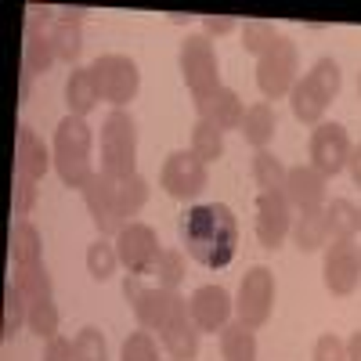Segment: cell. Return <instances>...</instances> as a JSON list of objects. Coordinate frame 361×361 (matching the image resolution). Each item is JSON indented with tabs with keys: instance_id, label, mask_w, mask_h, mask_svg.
Instances as JSON below:
<instances>
[{
	"instance_id": "cell-5",
	"label": "cell",
	"mask_w": 361,
	"mask_h": 361,
	"mask_svg": "<svg viewBox=\"0 0 361 361\" xmlns=\"http://www.w3.org/2000/svg\"><path fill=\"white\" fill-rule=\"evenodd\" d=\"M180 76H185L188 90L195 105L214 98L221 90V66H217V51H214V40H209L206 33H188L185 40H180Z\"/></svg>"
},
{
	"instance_id": "cell-8",
	"label": "cell",
	"mask_w": 361,
	"mask_h": 361,
	"mask_svg": "<svg viewBox=\"0 0 361 361\" xmlns=\"http://www.w3.org/2000/svg\"><path fill=\"white\" fill-rule=\"evenodd\" d=\"M102 90V102H112L116 109H123L127 102L137 98L141 90V69L130 54H98L90 66Z\"/></svg>"
},
{
	"instance_id": "cell-38",
	"label": "cell",
	"mask_w": 361,
	"mask_h": 361,
	"mask_svg": "<svg viewBox=\"0 0 361 361\" xmlns=\"http://www.w3.org/2000/svg\"><path fill=\"white\" fill-rule=\"evenodd\" d=\"M119 361H159V347H156L152 333H148V329L130 333L123 340V347H119Z\"/></svg>"
},
{
	"instance_id": "cell-46",
	"label": "cell",
	"mask_w": 361,
	"mask_h": 361,
	"mask_svg": "<svg viewBox=\"0 0 361 361\" xmlns=\"http://www.w3.org/2000/svg\"><path fill=\"white\" fill-rule=\"evenodd\" d=\"M357 94H361V76H357Z\"/></svg>"
},
{
	"instance_id": "cell-29",
	"label": "cell",
	"mask_w": 361,
	"mask_h": 361,
	"mask_svg": "<svg viewBox=\"0 0 361 361\" xmlns=\"http://www.w3.org/2000/svg\"><path fill=\"white\" fill-rule=\"evenodd\" d=\"M329 217V238H354L361 231V209L350 199H333L325 206Z\"/></svg>"
},
{
	"instance_id": "cell-32",
	"label": "cell",
	"mask_w": 361,
	"mask_h": 361,
	"mask_svg": "<svg viewBox=\"0 0 361 361\" xmlns=\"http://www.w3.org/2000/svg\"><path fill=\"white\" fill-rule=\"evenodd\" d=\"M192 152L209 166L217 163L224 156V130H217L214 123H206V119H199V123L192 127Z\"/></svg>"
},
{
	"instance_id": "cell-13",
	"label": "cell",
	"mask_w": 361,
	"mask_h": 361,
	"mask_svg": "<svg viewBox=\"0 0 361 361\" xmlns=\"http://www.w3.org/2000/svg\"><path fill=\"white\" fill-rule=\"evenodd\" d=\"M83 202H87V214L90 221H94V228L105 235H119L127 228L123 221V209H119V180L109 177V173H94L87 180V188H83Z\"/></svg>"
},
{
	"instance_id": "cell-44",
	"label": "cell",
	"mask_w": 361,
	"mask_h": 361,
	"mask_svg": "<svg viewBox=\"0 0 361 361\" xmlns=\"http://www.w3.org/2000/svg\"><path fill=\"white\" fill-rule=\"evenodd\" d=\"M347 170H350V180L361 188V145H354V152H350V159H347Z\"/></svg>"
},
{
	"instance_id": "cell-14",
	"label": "cell",
	"mask_w": 361,
	"mask_h": 361,
	"mask_svg": "<svg viewBox=\"0 0 361 361\" xmlns=\"http://www.w3.org/2000/svg\"><path fill=\"white\" fill-rule=\"evenodd\" d=\"M322 282L333 296H350L361 286V250L354 238H333V246H325Z\"/></svg>"
},
{
	"instance_id": "cell-24",
	"label": "cell",
	"mask_w": 361,
	"mask_h": 361,
	"mask_svg": "<svg viewBox=\"0 0 361 361\" xmlns=\"http://www.w3.org/2000/svg\"><path fill=\"white\" fill-rule=\"evenodd\" d=\"M98 102H102V90H98L94 73H90V69H73L69 80H66V105H69V116L87 119V112H94Z\"/></svg>"
},
{
	"instance_id": "cell-1",
	"label": "cell",
	"mask_w": 361,
	"mask_h": 361,
	"mask_svg": "<svg viewBox=\"0 0 361 361\" xmlns=\"http://www.w3.org/2000/svg\"><path fill=\"white\" fill-rule=\"evenodd\" d=\"M180 246L188 257L209 271H221L238 253V221L224 202H195L177 221Z\"/></svg>"
},
{
	"instance_id": "cell-45",
	"label": "cell",
	"mask_w": 361,
	"mask_h": 361,
	"mask_svg": "<svg viewBox=\"0 0 361 361\" xmlns=\"http://www.w3.org/2000/svg\"><path fill=\"white\" fill-rule=\"evenodd\" d=\"M347 361H361V329L350 333V340H347Z\"/></svg>"
},
{
	"instance_id": "cell-33",
	"label": "cell",
	"mask_w": 361,
	"mask_h": 361,
	"mask_svg": "<svg viewBox=\"0 0 361 361\" xmlns=\"http://www.w3.org/2000/svg\"><path fill=\"white\" fill-rule=\"evenodd\" d=\"M25 318H29V300H25V293L15 282H8L4 286V322H0V336L11 340L25 325Z\"/></svg>"
},
{
	"instance_id": "cell-36",
	"label": "cell",
	"mask_w": 361,
	"mask_h": 361,
	"mask_svg": "<svg viewBox=\"0 0 361 361\" xmlns=\"http://www.w3.org/2000/svg\"><path fill=\"white\" fill-rule=\"evenodd\" d=\"M282 33H275V25L271 22H264V18H250V22H243V51L246 54H264L271 44H275Z\"/></svg>"
},
{
	"instance_id": "cell-19",
	"label": "cell",
	"mask_w": 361,
	"mask_h": 361,
	"mask_svg": "<svg viewBox=\"0 0 361 361\" xmlns=\"http://www.w3.org/2000/svg\"><path fill=\"white\" fill-rule=\"evenodd\" d=\"M159 336H163V347H166V354H170L173 361H195V357H199V340H202V333H199V325H195L192 314H188V304L166 322V329H163Z\"/></svg>"
},
{
	"instance_id": "cell-27",
	"label": "cell",
	"mask_w": 361,
	"mask_h": 361,
	"mask_svg": "<svg viewBox=\"0 0 361 361\" xmlns=\"http://www.w3.org/2000/svg\"><path fill=\"white\" fill-rule=\"evenodd\" d=\"M11 282L25 293L29 304H33V300H51V293H54L51 271H47V264H44V260H40V264H22V267H15Z\"/></svg>"
},
{
	"instance_id": "cell-28",
	"label": "cell",
	"mask_w": 361,
	"mask_h": 361,
	"mask_svg": "<svg viewBox=\"0 0 361 361\" xmlns=\"http://www.w3.org/2000/svg\"><path fill=\"white\" fill-rule=\"evenodd\" d=\"M40 231L33 221H15L11 224V264H40Z\"/></svg>"
},
{
	"instance_id": "cell-23",
	"label": "cell",
	"mask_w": 361,
	"mask_h": 361,
	"mask_svg": "<svg viewBox=\"0 0 361 361\" xmlns=\"http://www.w3.org/2000/svg\"><path fill=\"white\" fill-rule=\"evenodd\" d=\"M293 246L300 253H318L329 246V217L325 209H304V214L293 217Z\"/></svg>"
},
{
	"instance_id": "cell-34",
	"label": "cell",
	"mask_w": 361,
	"mask_h": 361,
	"mask_svg": "<svg viewBox=\"0 0 361 361\" xmlns=\"http://www.w3.org/2000/svg\"><path fill=\"white\" fill-rule=\"evenodd\" d=\"M25 325H29V333H37L40 340L58 336V325H62V314H58L54 300H33V304H29V318H25Z\"/></svg>"
},
{
	"instance_id": "cell-30",
	"label": "cell",
	"mask_w": 361,
	"mask_h": 361,
	"mask_svg": "<svg viewBox=\"0 0 361 361\" xmlns=\"http://www.w3.org/2000/svg\"><path fill=\"white\" fill-rule=\"evenodd\" d=\"M286 166H282V159L275 156V152H257L253 156V180H257V188L260 192H286Z\"/></svg>"
},
{
	"instance_id": "cell-9",
	"label": "cell",
	"mask_w": 361,
	"mask_h": 361,
	"mask_svg": "<svg viewBox=\"0 0 361 361\" xmlns=\"http://www.w3.org/2000/svg\"><path fill=\"white\" fill-rule=\"evenodd\" d=\"M271 307H275V275H271V267L253 264L246 271V279L238 282L235 314L246 329H260V325H267Z\"/></svg>"
},
{
	"instance_id": "cell-31",
	"label": "cell",
	"mask_w": 361,
	"mask_h": 361,
	"mask_svg": "<svg viewBox=\"0 0 361 361\" xmlns=\"http://www.w3.org/2000/svg\"><path fill=\"white\" fill-rule=\"evenodd\" d=\"M119 267V253H116V243L109 238H98V243L87 246V275L94 282H109Z\"/></svg>"
},
{
	"instance_id": "cell-20",
	"label": "cell",
	"mask_w": 361,
	"mask_h": 361,
	"mask_svg": "<svg viewBox=\"0 0 361 361\" xmlns=\"http://www.w3.org/2000/svg\"><path fill=\"white\" fill-rule=\"evenodd\" d=\"M54 166V156L44 148V141L37 137L33 127H18V141H15V177H29L40 180L47 170Z\"/></svg>"
},
{
	"instance_id": "cell-11",
	"label": "cell",
	"mask_w": 361,
	"mask_h": 361,
	"mask_svg": "<svg viewBox=\"0 0 361 361\" xmlns=\"http://www.w3.org/2000/svg\"><path fill=\"white\" fill-rule=\"evenodd\" d=\"M116 253H119V264L127 267V275H156V264L163 257L159 250V235L152 224H141V221H130L123 231L116 235Z\"/></svg>"
},
{
	"instance_id": "cell-16",
	"label": "cell",
	"mask_w": 361,
	"mask_h": 361,
	"mask_svg": "<svg viewBox=\"0 0 361 361\" xmlns=\"http://www.w3.org/2000/svg\"><path fill=\"white\" fill-rule=\"evenodd\" d=\"M293 231V206L286 192H260L257 195V238L264 250H282Z\"/></svg>"
},
{
	"instance_id": "cell-43",
	"label": "cell",
	"mask_w": 361,
	"mask_h": 361,
	"mask_svg": "<svg viewBox=\"0 0 361 361\" xmlns=\"http://www.w3.org/2000/svg\"><path fill=\"white\" fill-rule=\"evenodd\" d=\"M199 22H202L206 37H224V33H231V29H238V22L228 18V15H202Z\"/></svg>"
},
{
	"instance_id": "cell-15",
	"label": "cell",
	"mask_w": 361,
	"mask_h": 361,
	"mask_svg": "<svg viewBox=\"0 0 361 361\" xmlns=\"http://www.w3.org/2000/svg\"><path fill=\"white\" fill-rule=\"evenodd\" d=\"M307 152H311V166H314L318 173L336 177V173L347 166L354 145H350V137H347V130H343L340 123H318V127L311 130Z\"/></svg>"
},
{
	"instance_id": "cell-42",
	"label": "cell",
	"mask_w": 361,
	"mask_h": 361,
	"mask_svg": "<svg viewBox=\"0 0 361 361\" xmlns=\"http://www.w3.org/2000/svg\"><path fill=\"white\" fill-rule=\"evenodd\" d=\"M40 361H73V340H66L62 333L44 340V357Z\"/></svg>"
},
{
	"instance_id": "cell-2",
	"label": "cell",
	"mask_w": 361,
	"mask_h": 361,
	"mask_svg": "<svg viewBox=\"0 0 361 361\" xmlns=\"http://www.w3.org/2000/svg\"><path fill=\"white\" fill-rule=\"evenodd\" d=\"M90 145H94V130H90L87 119L80 116H66L54 130V170L62 177L66 188H87V180L94 177V163H90Z\"/></svg>"
},
{
	"instance_id": "cell-26",
	"label": "cell",
	"mask_w": 361,
	"mask_h": 361,
	"mask_svg": "<svg viewBox=\"0 0 361 361\" xmlns=\"http://www.w3.org/2000/svg\"><path fill=\"white\" fill-rule=\"evenodd\" d=\"M221 354L224 361H257V336L243 322H228L221 329Z\"/></svg>"
},
{
	"instance_id": "cell-4",
	"label": "cell",
	"mask_w": 361,
	"mask_h": 361,
	"mask_svg": "<svg viewBox=\"0 0 361 361\" xmlns=\"http://www.w3.org/2000/svg\"><path fill=\"white\" fill-rule=\"evenodd\" d=\"M102 173L116 180L137 173V123L127 109H112L102 123Z\"/></svg>"
},
{
	"instance_id": "cell-22",
	"label": "cell",
	"mask_w": 361,
	"mask_h": 361,
	"mask_svg": "<svg viewBox=\"0 0 361 361\" xmlns=\"http://www.w3.org/2000/svg\"><path fill=\"white\" fill-rule=\"evenodd\" d=\"M195 112H199V119L214 123L217 130H238L243 127V116H246V105H243V98H238L231 87H221L214 98L199 102Z\"/></svg>"
},
{
	"instance_id": "cell-6",
	"label": "cell",
	"mask_w": 361,
	"mask_h": 361,
	"mask_svg": "<svg viewBox=\"0 0 361 361\" xmlns=\"http://www.w3.org/2000/svg\"><path fill=\"white\" fill-rule=\"evenodd\" d=\"M123 296L127 304L137 318L141 329H148V333H163L166 322L188 304L185 296H180L177 289H163V286H145L141 275H127L123 279Z\"/></svg>"
},
{
	"instance_id": "cell-40",
	"label": "cell",
	"mask_w": 361,
	"mask_h": 361,
	"mask_svg": "<svg viewBox=\"0 0 361 361\" xmlns=\"http://www.w3.org/2000/svg\"><path fill=\"white\" fill-rule=\"evenodd\" d=\"M15 217L25 221L29 214H33V206H37V180H29V177H15Z\"/></svg>"
},
{
	"instance_id": "cell-21",
	"label": "cell",
	"mask_w": 361,
	"mask_h": 361,
	"mask_svg": "<svg viewBox=\"0 0 361 361\" xmlns=\"http://www.w3.org/2000/svg\"><path fill=\"white\" fill-rule=\"evenodd\" d=\"M51 44H54V54L58 62H76L80 51H83V11L80 8H66L58 11L54 22H51Z\"/></svg>"
},
{
	"instance_id": "cell-17",
	"label": "cell",
	"mask_w": 361,
	"mask_h": 361,
	"mask_svg": "<svg viewBox=\"0 0 361 361\" xmlns=\"http://www.w3.org/2000/svg\"><path fill=\"white\" fill-rule=\"evenodd\" d=\"M231 311H235V300L228 296L224 286H199L188 296V314L199 325V333H221Z\"/></svg>"
},
{
	"instance_id": "cell-3",
	"label": "cell",
	"mask_w": 361,
	"mask_h": 361,
	"mask_svg": "<svg viewBox=\"0 0 361 361\" xmlns=\"http://www.w3.org/2000/svg\"><path fill=\"white\" fill-rule=\"evenodd\" d=\"M343 87V73L333 58H318L311 66V73H304L296 80V87L289 90V105H293V116L300 123H322L325 119V109L336 102Z\"/></svg>"
},
{
	"instance_id": "cell-10",
	"label": "cell",
	"mask_w": 361,
	"mask_h": 361,
	"mask_svg": "<svg viewBox=\"0 0 361 361\" xmlns=\"http://www.w3.org/2000/svg\"><path fill=\"white\" fill-rule=\"evenodd\" d=\"M206 180H209L206 163L192 152V148H177V152H170L166 163H163V170H159L163 192H166L170 199H177V202L199 199L202 188H206Z\"/></svg>"
},
{
	"instance_id": "cell-12",
	"label": "cell",
	"mask_w": 361,
	"mask_h": 361,
	"mask_svg": "<svg viewBox=\"0 0 361 361\" xmlns=\"http://www.w3.org/2000/svg\"><path fill=\"white\" fill-rule=\"evenodd\" d=\"M54 15L58 11H51V8H29V15H25V44H22V76L25 80L47 73L58 62L51 29H47V22H54Z\"/></svg>"
},
{
	"instance_id": "cell-39",
	"label": "cell",
	"mask_w": 361,
	"mask_h": 361,
	"mask_svg": "<svg viewBox=\"0 0 361 361\" xmlns=\"http://www.w3.org/2000/svg\"><path fill=\"white\" fill-rule=\"evenodd\" d=\"M185 275H188L185 253H180V250H163V257H159V264H156L159 286H163V289H177L180 282H185Z\"/></svg>"
},
{
	"instance_id": "cell-35",
	"label": "cell",
	"mask_w": 361,
	"mask_h": 361,
	"mask_svg": "<svg viewBox=\"0 0 361 361\" xmlns=\"http://www.w3.org/2000/svg\"><path fill=\"white\" fill-rule=\"evenodd\" d=\"M148 202V180L141 173L134 177H123L119 180V209H123V221L130 224V217H137Z\"/></svg>"
},
{
	"instance_id": "cell-25",
	"label": "cell",
	"mask_w": 361,
	"mask_h": 361,
	"mask_svg": "<svg viewBox=\"0 0 361 361\" xmlns=\"http://www.w3.org/2000/svg\"><path fill=\"white\" fill-rule=\"evenodd\" d=\"M275 130H279V116H275V109H271L267 102L250 105L246 116H243V127H238V134H243L257 152H264V148L275 141Z\"/></svg>"
},
{
	"instance_id": "cell-18",
	"label": "cell",
	"mask_w": 361,
	"mask_h": 361,
	"mask_svg": "<svg viewBox=\"0 0 361 361\" xmlns=\"http://www.w3.org/2000/svg\"><path fill=\"white\" fill-rule=\"evenodd\" d=\"M325 188H329V177L318 173L311 163H300L286 173V199L293 209H322L325 206Z\"/></svg>"
},
{
	"instance_id": "cell-37",
	"label": "cell",
	"mask_w": 361,
	"mask_h": 361,
	"mask_svg": "<svg viewBox=\"0 0 361 361\" xmlns=\"http://www.w3.org/2000/svg\"><path fill=\"white\" fill-rule=\"evenodd\" d=\"M73 361H109V343L94 325L80 329V336L73 340Z\"/></svg>"
},
{
	"instance_id": "cell-41",
	"label": "cell",
	"mask_w": 361,
	"mask_h": 361,
	"mask_svg": "<svg viewBox=\"0 0 361 361\" xmlns=\"http://www.w3.org/2000/svg\"><path fill=\"white\" fill-rule=\"evenodd\" d=\"M311 357L314 361H347V343L340 336H333V333H322L314 340V354Z\"/></svg>"
},
{
	"instance_id": "cell-7",
	"label": "cell",
	"mask_w": 361,
	"mask_h": 361,
	"mask_svg": "<svg viewBox=\"0 0 361 361\" xmlns=\"http://www.w3.org/2000/svg\"><path fill=\"white\" fill-rule=\"evenodd\" d=\"M296 66H300V51L293 37H279L260 58H257V87L267 102L289 98V90L296 87Z\"/></svg>"
}]
</instances>
